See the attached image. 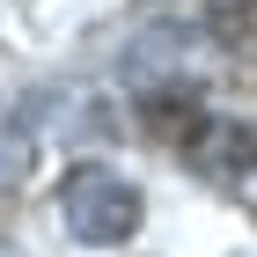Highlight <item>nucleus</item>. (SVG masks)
Instances as JSON below:
<instances>
[{
	"label": "nucleus",
	"instance_id": "1",
	"mask_svg": "<svg viewBox=\"0 0 257 257\" xmlns=\"http://www.w3.org/2000/svg\"><path fill=\"white\" fill-rule=\"evenodd\" d=\"M59 220H66V235L88 242V250H118V242L140 235V191L118 177V169L81 162V169H66V184H59Z\"/></svg>",
	"mask_w": 257,
	"mask_h": 257
},
{
	"label": "nucleus",
	"instance_id": "2",
	"mask_svg": "<svg viewBox=\"0 0 257 257\" xmlns=\"http://www.w3.org/2000/svg\"><path fill=\"white\" fill-rule=\"evenodd\" d=\"M147 133H155L162 147L198 155V147H206V133H213V110H206L198 96H155V103H147Z\"/></svg>",
	"mask_w": 257,
	"mask_h": 257
},
{
	"label": "nucleus",
	"instance_id": "3",
	"mask_svg": "<svg viewBox=\"0 0 257 257\" xmlns=\"http://www.w3.org/2000/svg\"><path fill=\"white\" fill-rule=\"evenodd\" d=\"M213 30L228 44H257V0H220V8H213Z\"/></svg>",
	"mask_w": 257,
	"mask_h": 257
}]
</instances>
